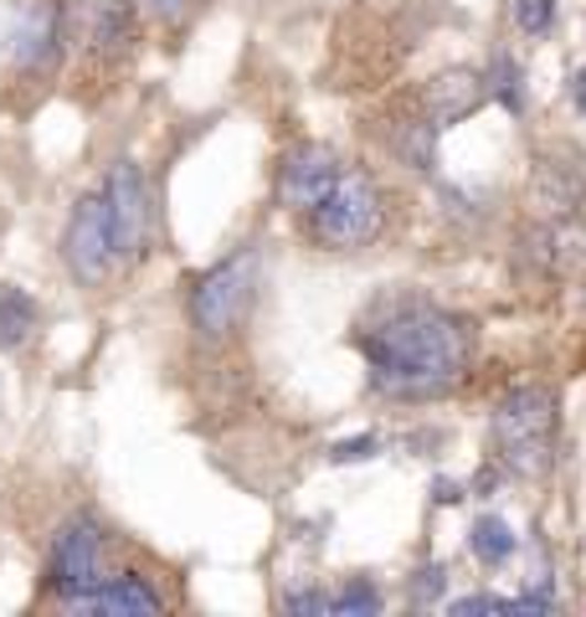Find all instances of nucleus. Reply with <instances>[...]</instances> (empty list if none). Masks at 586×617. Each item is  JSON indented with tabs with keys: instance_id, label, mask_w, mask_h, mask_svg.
<instances>
[{
	"instance_id": "1",
	"label": "nucleus",
	"mask_w": 586,
	"mask_h": 617,
	"mask_svg": "<svg viewBox=\"0 0 586 617\" xmlns=\"http://www.w3.org/2000/svg\"><path fill=\"white\" fill-rule=\"evenodd\" d=\"M361 355L381 396L433 402L464 381L468 355H473V330L464 315H452L443 304L402 299L381 325L361 334Z\"/></svg>"
},
{
	"instance_id": "2",
	"label": "nucleus",
	"mask_w": 586,
	"mask_h": 617,
	"mask_svg": "<svg viewBox=\"0 0 586 617\" xmlns=\"http://www.w3.org/2000/svg\"><path fill=\"white\" fill-rule=\"evenodd\" d=\"M494 453L520 479L541 474L556 453V396L545 386H514L494 407Z\"/></svg>"
},
{
	"instance_id": "3",
	"label": "nucleus",
	"mask_w": 586,
	"mask_h": 617,
	"mask_svg": "<svg viewBox=\"0 0 586 617\" xmlns=\"http://www.w3.org/2000/svg\"><path fill=\"white\" fill-rule=\"evenodd\" d=\"M309 242L324 253H355L381 232V191L365 175H334V185L309 206Z\"/></svg>"
},
{
	"instance_id": "4",
	"label": "nucleus",
	"mask_w": 586,
	"mask_h": 617,
	"mask_svg": "<svg viewBox=\"0 0 586 617\" xmlns=\"http://www.w3.org/2000/svg\"><path fill=\"white\" fill-rule=\"evenodd\" d=\"M253 288H257V263L253 253H232L226 263H216L211 273H201L191 288V325L206 340H222L242 325L247 304H253Z\"/></svg>"
},
{
	"instance_id": "5",
	"label": "nucleus",
	"mask_w": 586,
	"mask_h": 617,
	"mask_svg": "<svg viewBox=\"0 0 586 617\" xmlns=\"http://www.w3.org/2000/svg\"><path fill=\"white\" fill-rule=\"evenodd\" d=\"M104 582V535L88 514H77L57 530L52 556H46V587L62 597V607H73L83 592H93Z\"/></svg>"
},
{
	"instance_id": "6",
	"label": "nucleus",
	"mask_w": 586,
	"mask_h": 617,
	"mask_svg": "<svg viewBox=\"0 0 586 617\" xmlns=\"http://www.w3.org/2000/svg\"><path fill=\"white\" fill-rule=\"evenodd\" d=\"M62 257L73 268L77 284H104L114 263H119V247H114V222H108V201L104 191H93L73 206L67 216V232H62Z\"/></svg>"
},
{
	"instance_id": "7",
	"label": "nucleus",
	"mask_w": 586,
	"mask_h": 617,
	"mask_svg": "<svg viewBox=\"0 0 586 617\" xmlns=\"http://www.w3.org/2000/svg\"><path fill=\"white\" fill-rule=\"evenodd\" d=\"M104 201H108V222H114V247L119 257L145 253L150 242V191H145V175H139L135 160H119L104 181Z\"/></svg>"
},
{
	"instance_id": "8",
	"label": "nucleus",
	"mask_w": 586,
	"mask_h": 617,
	"mask_svg": "<svg viewBox=\"0 0 586 617\" xmlns=\"http://www.w3.org/2000/svg\"><path fill=\"white\" fill-rule=\"evenodd\" d=\"M62 52L57 0H15L11 11V62L21 73H46Z\"/></svg>"
},
{
	"instance_id": "9",
	"label": "nucleus",
	"mask_w": 586,
	"mask_h": 617,
	"mask_svg": "<svg viewBox=\"0 0 586 617\" xmlns=\"http://www.w3.org/2000/svg\"><path fill=\"white\" fill-rule=\"evenodd\" d=\"M334 175H340V166L324 145H294L278 166V201L294 211H309L334 185Z\"/></svg>"
},
{
	"instance_id": "10",
	"label": "nucleus",
	"mask_w": 586,
	"mask_h": 617,
	"mask_svg": "<svg viewBox=\"0 0 586 617\" xmlns=\"http://www.w3.org/2000/svg\"><path fill=\"white\" fill-rule=\"evenodd\" d=\"M160 592L145 576H104L93 592H83L73 603V613H160Z\"/></svg>"
},
{
	"instance_id": "11",
	"label": "nucleus",
	"mask_w": 586,
	"mask_h": 617,
	"mask_svg": "<svg viewBox=\"0 0 586 617\" xmlns=\"http://www.w3.org/2000/svg\"><path fill=\"white\" fill-rule=\"evenodd\" d=\"M489 98V88H483L479 73H448L437 77L433 88H427V108H433V129H448V124H458L464 114H473V108Z\"/></svg>"
},
{
	"instance_id": "12",
	"label": "nucleus",
	"mask_w": 586,
	"mask_h": 617,
	"mask_svg": "<svg viewBox=\"0 0 586 617\" xmlns=\"http://www.w3.org/2000/svg\"><path fill=\"white\" fill-rule=\"evenodd\" d=\"M582 191H586V181L566 160H541L535 166V206L551 211V216H572L582 206Z\"/></svg>"
},
{
	"instance_id": "13",
	"label": "nucleus",
	"mask_w": 586,
	"mask_h": 617,
	"mask_svg": "<svg viewBox=\"0 0 586 617\" xmlns=\"http://www.w3.org/2000/svg\"><path fill=\"white\" fill-rule=\"evenodd\" d=\"M36 330V299L26 288L6 284L0 288V350H21Z\"/></svg>"
},
{
	"instance_id": "14",
	"label": "nucleus",
	"mask_w": 586,
	"mask_h": 617,
	"mask_svg": "<svg viewBox=\"0 0 586 617\" xmlns=\"http://www.w3.org/2000/svg\"><path fill=\"white\" fill-rule=\"evenodd\" d=\"M468 551H473V561H483V566H504V561L520 551V535H514L510 520L483 514V520H473V530H468Z\"/></svg>"
},
{
	"instance_id": "15",
	"label": "nucleus",
	"mask_w": 586,
	"mask_h": 617,
	"mask_svg": "<svg viewBox=\"0 0 586 617\" xmlns=\"http://www.w3.org/2000/svg\"><path fill=\"white\" fill-rule=\"evenodd\" d=\"M135 36V0H104L93 15V46L98 52H119Z\"/></svg>"
},
{
	"instance_id": "16",
	"label": "nucleus",
	"mask_w": 586,
	"mask_h": 617,
	"mask_svg": "<svg viewBox=\"0 0 586 617\" xmlns=\"http://www.w3.org/2000/svg\"><path fill=\"white\" fill-rule=\"evenodd\" d=\"M483 88L494 93L510 114H525V73H520V62L514 57H494V67H489V77H483Z\"/></svg>"
},
{
	"instance_id": "17",
	"label": "nucleus",
	"mask_w": 586,
	"mask_h": 617,
	"mask_svg": "<svg viewBox=\"0 0 586 617\" xmlns=\"http://www.w3.org/2000/svg\"><path fill=\"white\" fill-rule=\"evenodd\" d=\"M330 613L334 617H376L381 613V592L371 582H350L345 592H334L330 597Z\"/></svg>"
},
{
	"instance_id": "18",
	"label": "nucleus",
	"mask_w": 586,
	"mask_h": 617,
	"mask_svg": "<svg viewBox=\"0 0 586 617\" xmlns=\"http://www.w3.org/2000/svg\"><path fill=\"white\" fill-rule=\"evenodd\" d=\"M514 26L525 36H545L556 26V0H514Z\"/></svg>"
},
{
	"instance_id": "19",
	"label": "nucleus",
	"mask_w": 586,
	"mask_h": 617,
	"mask_svg": "<svg viewBox=\"0 0 586 617\" xmlns=\"http://www.w3.org/2000/svg\"><path fill=\"white\" fill-rule=\"evenodd\" d=\"M443 587H448V572L443 566H417V576H412V607H433L437 597H443Z\"/></svg>"
},
{
	"instance_id": "20",
	"label": "nucleus",
	"mask_w": 586,
	"mask_h": 617,
	"mask_svg": "<svg viewBox=\"0 0 586 617\" xmlns=\"http://www.w3.org/2000/svg\"><path fill=\"white\" fill-rule=\"evenodd\" d=\"M381 453V437L365 433V437H345V443H334L330 448V464H365V458H376Z\"/></svg>"
},
{
	"instance_id": "21",
	"label": "nucleus",
	"mask_w": 586,
	"mask_h": 617,
	"mask_svg": "<svg viewBox=\"0 0 586 617\" xmlns=\"http://www.w3.org/2000/svg\"><path fill=\"white\" fill-rule=\"evenodd\" d=\"M452 617H473V613H510V597H458V603L448 607Z\"/></svg>"
},
{
	"instance_id": "22",
	"label": "nucleus",
	"mask_w": 586,
	"mask_h": 617,
	"mask_svg": "<svg viewBox=\"0 0 586 617\" xmlns=\"http://www.w3.org/2000/svg\"><path fill=\"white\" fill-rule=\"evenodd\" d=\"M288 613H330V597L324 592H294V597H284Z\"/></svg>"
},
{
	"instance_id": "23",
	"label": "nucleus",
	"mask_w": 586,
	"mask_h": 617,
	"mask_svg": "<svg viewBox=\"0 0 586 617\" xmlns=\"http://www.w3.org/2000/svg\"><path fill=\"white\" fill-rule=\"evenodd\" d=\"M510 613H556V597L530 592V597H510Z\"/></svg>"
},
{
	"instance_id": "24",
	"label": "nucleus",
	"mask_w": 586,
	"mask_h": 617,
	"mask_svg": "<svg viewBox=\"0 0 586 617\" xmlns=\"http://www.w3.org/2000/svg\"><path fill=\"white\" fill-rule=\"evenodd\" d=\"M150 6V15H160V21H181L185 11H191V0H145Z\"/></svg>"
},
{
	"instance_id": "25",
	"label": "nucleus",
	"mask_w": 586,
	"mask_h": 617,
	"mask_svg": "<svg viewBox=\"0 0 586 617\" xmlns=\"http://www.w3.org/2000/svg\"><path fill=\"white\" fill-rule=\"evenodd\" d=\"M572 104H576V114H586V67L572 77Z\"/></svg>"
}]
</instances>
